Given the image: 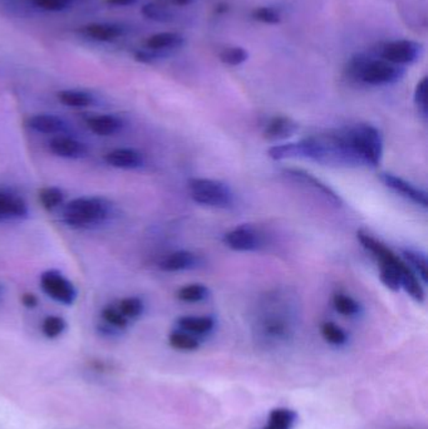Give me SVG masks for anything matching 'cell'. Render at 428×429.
Returning a JSON list of instances; mask_svg holds the SVG:
<instances>
[{
	"label": "cell",
	"instance_id": "obj_18",
	"mask_svg": "<svg viewBox=\"0 0 428 429\" xmlns=\"http://www.w3.org/2000/svg\"><path fill=\"white\" fill-rule=\"evenodd\" d=\"M89 130L97 136H113L122 130L123 122L112 115H100L91 117L88 122Z\"/></svg>",
	"mask_w": 428,
	"mask_h": 429
},
{
	"label": "cell",
	"instance_id": "obj_23",
	"mask_svg": "<svg viewBox=\"0 0 428 429\" xmlns=\"http://www.w3.org/2000/svg\"><path fill=\"white\" fill-rule=\"evenodd\" d=\"M57 97L58 100L62 105L72 107V108H86L89 105H93L96 102L93 95L88 92L76 91V89L61 91V92H58Z\"/></svg>",
	"mask_w": 428,
	"mask_h": 429
},
{
	"label": "cell",
	"instance_id": "obj_17",
	"mask_svg": "<svg viewBox=\"0 0 428 429\" xmlns=\"http://www.w3.org/2000/svg\"><path fill=\"white\" fill-rule=\"evenodd\" d=\"M28 126L33 131L39 132L43 135H57L67 130L66 120L54 115H31L28 120Z\"/></svg>",
	"mask_w": 428,
	"mask_h": 429
},
{
	"label": "cell",
	"instance_id": "obj_40",
	"mask_svg": "<svg viewBox=\"0 0 428 429\" xmlns=\"http://www.w3.org/2000/svg\"><path fill=\"white\" fill-rule=\"evenodd\" d=\"M21 303L28 309H34L38 305V298L34 294L26 293L21 296Z\"/></svg>",
	"mask_w": 428,
	"mask_h": 429
},
{
	"label": "cell",
	"instance_id": "obj_12",
	"mask_svg": "<svg viewBox=\"0 0 428 429\" xmlns=\"http://www.w3.org/2000/svg\"><path fill=\"white\" fill-rule=\"evenodd\" d=\"M49 150L58 157L78 160L88 155V147L72 137H56L49 142Z\"/></svg>",
	"mask_w": 428,
	"mask_h": 429
},
{
	"label": "cell",
	"instance_id": "obj_13",
	"mask_svg": "<svg viewBox=\"0 0 428 429\" xmlns=\"http://www.w3.org/2000/svg\"><path fill=\"white\" fill-rule=\"evenodd\" d=\"M298 130L299 125L295 120L285 115H277L268 122L263 136L268 141H282L294 136Z\"/></svg>",
	"mask_w": 428,
	"mask_h": 429
},
{
	"label": "cell",
	"instance_id": "obj_31",
	"mask_svg": "<svg viewBox=\"0 0 428 429\" xmlns=\"http://www.w3.org/2000/svg\"><path fill=\"white\" fill-rule=\"evenodd\" d=\"M64 194L61 189L58 187H46V189L39 191V201L44 209L48 211L57 209L58 206L63 204Z\"/></svg>",
	"mask_w": 428,
	"mask_h": 429
},
{
	"label": "cell",
	"instance_id": "obj_6",
	"mask_svg": "<svg viewBox=\"0 0 428 429\" xmlns=\"http://www.w3.org/2000/svg\"><path fill=\"white\" fill-rule=\"evenodd\" d=\"M406 69L402 66L389 63L382 58H370L362 69L358 82L368 86H387L397 83L404 77Z\"/></svg>",
	"mask_w": 428,
	"mask_h": 429
},
{
	"label": "cell",
	"instance_id": "obj_16",
	"mask_svg": "<svg viewBox=\"0 0 428 429\" xmlns=\"http://www.w3.org/2000/svg\"><path fill=\"white\" fill-rule=\"evenodd\" d=\"M200 264H201V259L196 254L181 250L165 257L160 262V269L162 272H186V270L198 269Z\"/></svg>",
	"mask_w": 428,
	"mask_h": 429
},
{
	"label": "cell",
	"instance_id": "obj_8",
	"mask_svg": "<svg viewBox=\"0 0 428 429\" xmlns=\"http://www.w3.org/2000/svg\"><path fill=\"white\" fill-rule=\"evenodd\" d=\"M423 46L421 43L408 39L393 41L382 46L379 49V57L389 63L397 66H408L417 62L422 54Z\"/></svg>",
	"mask_w": 428,
	"mask_h": 429
},
{
	"label": "cell",
	"instance_id": "obj_25",
	"mask_svg": "<svg viewBox=\"0 0 428 429\" xmlns=\"http://www.w3.org/2000/svg\"><path fill=\"white\" fill-rule=\"evenodd\" d=\"M298 415L289 408L272 409L268 424L263 429H292Z\"/></svg>",
	"mask_w": 428,
	"mask_h": 429
},
{
	"label": "cell",
	"instance_id": "obj_24",
	"mask_svg": "<svg viewBox=\"0 0 428 429\" xmlns=\"http://www.w3.org/2000/svg\"><path fill=\"white\" fill-rule=\"evenodd\" d=\"M402 260L412 269L413 272L417 275L418 279L423 284H427L428 280V262L424 252L406 249L402 252Z\"/></svg>",
	"mask_w": 428,
	"mask_h": 429
},
{
	"label": "cell",
	"instance_id": "obj_37",
	"mask_svg": "<svg viewBox=\"0 0 428 429\" xmlns=\"http://www.w3.org/2000/svg\"><path fill=\"white\" fill-rule=\"evenodd\" d=\"M102 316L107 324L116 329H126L128 325V319L122 315L118 308L107 306L102 311Z\"/></svg>",
	"mask_w": 428,
	"mask_h": 429
},
{
	"label": "cell",
	"instance_id": "obj_34",
	"mask_svg": "<svg viewBox=\"0 0 428 429\" xmlns=\"http://www.w3.org/2000/svg\"><path fill=\"white\" fill-rule=\"evenodd\" d=\"M67 328L66 320L57 316V315H49L46 319L43 320L42 331L49 339L58 338L62 334L63 331Z\"/></svg>",
	"mask_w": 428,
	"mask_h": 429
},
{
	"label": "cell",
	"instance_id": "obj_9",
	"mask_svg": "<svg viewBox=\"0 0 428 429\" xmlns=\"http://www.w3.org/2000/svg\"><path fill=\"white\" fill-rule=\"evenodd\" d=\"M282 175L294 182L303 183L305 187L313 190L314 192L320 195L328 201L329 204L333 205L335 207H342L345 205V201L340 197V194H337L335 190L329 187L327 183H324L322 180L315 177L312 173L300 168H285L282 171Z\"/></svg>",
	"mask_w": 428,
	"mask_h": 429
},
{
	"label": "cell",
	"instance_id": "obj_5",
	"mask_svg": "<svg viewBox=\"0 0 428 429\" xmlns=\"http://www.w3.org/2000/svg\"><path fill=\"white\" fill-rule=\"evenodd\" d=\"M190 196L196 204L214 207L229 209L235 202L233 190L226 183L213 178H191L188 181Z\"/></svg>",
	"mask_w": 428,
	"mask_h": 429
},
{
	"label": "cell",
	"instance_id": "obj_2",
	"mask_svg": "<svg viewBox=\"0 0 428 429\" xmlns=\"http://www.w3.org/2000/svg\"><path fill=\"white\" fill-rule=\"evenodd\" d=\"M357 239L360 245L365 247L367 252H371L372 255L376 257L377 262H379V278L383 285L392 291H398L401 289V272L404 265L402 257L396 255L389 247L377 240L376 237H373L366 231H358Z\"/></svg>",
	"mask_w": 428,
	"mask_h": 429
},
{
	"label": "cell",
	"instance_id": "obj_29",
	"mask_svg": "<svg viewBox=\"0 0 428 429\" xmlns=\"http://www.w3.org/2000/svg\"><path fill=\"white\" fill-rule=\"evenodd\" d=\"M320 331L323 335L324 341H328L332 346H345L348 341V335L345 330L332 321L324 323L320 328Z\"/></svg>",
	"mask_w": 428,
	"mask_h": 429
},
{
	"label": "cell",
	"instance_id": "obj_33",
	"mask_svg": "<svg viewBox=\"0 0 428 429\" xmlns=\"http://www.w3.org/2000/svg\"><path fill=\"white\" fill-rule=\"evenodd\" d=\"M427 77H423L414 89V95H413V100H414V105L417 107L419 115L422 117L423 120H427L428 117V105H427Z\"/></svg>",
	"mask_w": 428,
	"mask_h": 429
},
{
	"label": "cell",
	"instance_id": "obj_3",
	"mask_svg": "<svg viewBox=\"0 0 428 429\" xmlns=\"http://www.w3.org/2000/svg\"><path fill=\"white\" fill-rule=\"evenodd\" d=\"M111 214V204L103 197H78L63 209V221L73 229H86L105 222Z\"/></svg>",
	"mask_w": 428,
	"mask_h": 429
},
{
	"label": "cell",
	"instance_id": "obj_14",
	"mask_svg": "<svg viewBox=\"0 0 428 429\" xmlns=\"http://www.w3.org/2000/svg\"><path fill=\"white\" fill-rule=\"evenodd\" d=\"M29 214L26 201L16 196L0 191V220H21Z\"/></svg>",
	"mask_w": 428,
	"mask_h": 429
},
{
	"label": "cell",
	"instance_id": "obj_42",
	"mask_svg": "<svg viewBox=\"0 0 428 429\" xmlns=\"http://www.w3.org/2000/svg\"><path fill=\"white\" fill-rule=\"evenodd\" d=\"M171 1H173V4H175V6H190L195 0H171Z\"/></svg>",
	"mask_w": 428,
	"mask_h": 429
},
{
	"label": "cell",
	"instance_id": "obj_39",
	"mask_svg": "<svg viewBox=\"0 0 428 429\" xmlns=\"http://www.w3.org/2000/svg\"><path fill=\"white\" fill-rule=\"evenodd\" d=\"M157 52H153V51H150V49H146V51H138V52L135 54V59H136L137 62H140V63L145 64H151L157 62L161 56L160 54H156Z\"/></svg>",
	"mask_w": 428,
	"mask_h": 429
},
{
	"label": "cell",
	"instance_id": "obj_26",
	"mask_svg": "<svg viewBox=\"0 0 428 429\" xmlns=\"http://www.w3.org/2000/svg\"><path fill=\"white\" fill-rule=\"evenodd\" d=\"M168 343L173 349L183 351H198L200 348V341L198 336L190 334L188 331L178 329L173 331L168 336Z\"/></svg>",
	"mask_w": 428,
	"mask_h": 429
},
{
	"label": "cell",
	"instance_id": "obj_21",
	"mask_svg": "<svg viewBox=\"0 0 428 429\" xmlns=\"http://www.w3.org/2000/svg\"><path fill=\"white\" fill-rule=\"evenodd\" d=\"M178 326L195 336L209 334L214 329L215 320L211 316H181L178 319Z\"/></svg>",
	"mask_w": 428,
	"mask_h": 429
},
{
	"label": "cell",
	"instance_id": "obj_20",
	"mask_svg": "<svg viewBox=\"0 0 428 429\" xmlns=\"http://www.w3.org/2000/svg\"><path fill=\"white\" fill-rule=\"evenodd\" d=\"M185 38L173 32L156 33L150 38H147L146 47L153 52H161L168 49H176L183 47Z\"/></svg>",
	"mask_w": 428,
	"mask_h": 429
},
{
	"label": "cell",
	"instance_id": "obj_30",
	"mask_svg": "<svg viewBox=\"0 0 428 429\" xmlns=\"http://www.w3.org/2000/svg\"><path fill=\"white\" fill-rule=\"evenodd\" d=\"M220 61L226 66L236 67L240 64L245 63L249 59V53L245 48L243 47H229L225 48L223 52L219 54Z\"/></svg>",
	"mask_w": 428,
	"mask_h": 429
},
{
	"label": "cell",
	"instance_id": "obj_1",
	"mask_svg": "<svg viewBox=\"0 0 428 429\" xmlns=\"http://www.w3.org/2000/svg\"><path fill=\"white\" fill-rule=\"evenodd\" d=\"M298 308L297 294L289 289H275L264 294L255 308L256 336L268 344L289 341L297 326Z\"/></svg>",
	"mask_w": 428,
	"mask_h": 429
},
{
	"label": "cell",
	"instance_id": "obj_32",
	"mask_svg": "<svg viewBox=\"0 0 428 429\" xmlns=\"http://www.w3.org/2000/svg\"><path fill=\"white\" fill-rule=\"evenodd\" d=\"M143 309H145L143 301L137 296L123 299L118 305V310L128 320L140 318L143 313Z\"/></svg>",
	"mask_w": 428,
	"mask_h": 429
},
{
	"label": "cell",
	"instance_id": "obj_11",
	"mask_svg": "<svg viewBox=\"0 0 428 429\" xmlns=\"http://www.w3.org/2000/svg\"><path fill=\"white\" fill-rule=\"evenodd\" d=\"M379 180L384 186H387L388 189H391L393 192L402 196L404 199L412 201L413 204L418 205L423 209H427V192L424 190L416 187L412 183L408 182L403 178L398 177L393 173H379Z\"/></svg>",
	"mask_w": 428,
	"mask_h": 429
},
{
	"label": "cell",
	"instance_id": "obj_35",
	"mask_svg": "<svg viewBox=\"0 0 428 429\" xmlns=\"http://www.w3.org/2000/svg\"><path fill=\"white\" fill-rule=\"evenodd\" d=\"M251 16L256 21H260V23L269 24V26H277L282 21L280 13L270 6H258L251 11Z\"/></svg>",
	"mask_w": 428,
	"mask_h": 429
},
{
	"label": "cell",
	"instance_id": "obj_22",
	"mask_svg": "<svg viewBox=\"0 0 428 429\" xmlns=\"http://www.w3.org/2000/svg\"><path fill=\"white\" fill-rule=\"evenodd\" d=\"M401 288L404 289V291L414 301H417V303H423L424 301V291H423L421 281H419L417 275L413 272L412 269L408 267L406 262H404L402 272H401Z\"/></svg>",
	"mask_w": 428,
	"mask_h": 429
},
{
	"label": "cell",
	"instance_id": "obj_19",
	"mask_svg": "<svg viewBox=\"0 0 428 429\" xmlns=\"http://www.w3.org/2000/svg\"><path fill=\"white\" fill-rule=\"evenodd\" d=\"M87 37L92 38L97 42H113L123 34L122 26L110 23H92L83 28Z\"/></svg>",
	"mask_w": 428,
	"mask_h": 429
},
{
	"label": "cell",
	"instance_id": "obj_4",
	"mask_svg": "<svg viewBox=\"0 0 428 429\" xmlns=\"http://www.w3.org/2000/svg\"><path fill=\"white\" fill-rule=\"evenodd\" d=\"M347 130L360 166L377 167L383 157V137L379 130L367 123L347 127Z\"/></svg>",
	"mask_w": 428,
	"mask_h": 429
},
{
	"label": "cell",
	"instance_id": "obj_10",
	"mask_svg": "<svg viewBox=\"0 0 428 429\" xmlns=\"http://www.w3.org/2000/svg\"><path fill=\"white\" fill-rule=\"evenodd\" d=\"M224 242L226 247L234 252H256L263 247L264 239L254 227L243 225L226 232Z\"/></svg>",
	"mask_w": 428,
	"mask_h": 429
},
{
	"label": "cell",
	"instance_id": "obj_15",
	"mask_svg": "<svg viewBox=\"0 0 428 429\" xmlns=\"http://www.w3.org/2000/svg\"><path fill=\"white\" fill-rule=\"evenodd\" d=\"M106 162L110 166L121 170H135L143 166L145 160L141 152L133 148H117L106 155Z\"/></svg>",
	"mask_w": 428,
	"mask_h": 429
},
{
	"label": "cell",
	"instance_id": "obj_36",
	"mask_svg": "<svg viewBox=\"0 0 428 429\" xmlns=\"http://www.w3.org/2000/svg\"><path fill=\"white\" fill-rule=\"evenodd\" d=\"M141 13L142 16L150 21H161V23L173 21V14L168 9L157 6L155 3L145 4L142 6Z\"/></svg>",
	"mask_w": 428,
	"mask_h": 429
},
{
	"label": "cell",
	"instance_id": "obj_41",
	"mask_svg": "<svg viewBox=\"0 0 428 429\" xmlns=\"http://www.w3.org/2000/svg\"><path fill=\"white\" fill-rule=\"evenodd\" d=\"M112 6H127L135 4L137 0H107Z\"/></svg>",
	"mask_w": 428,
	"mask_h": 429
},
{
	"label": "cell",
	"instance_id": "obj_38",
	"mask_svg": "<svg viewBox=\"0 0 428 429\" xmlns=\"http://www.w3.org/2000/svg\"><path fill=\"white\" fill-rule=\"evenodd\" d=\"M39 8L48 11H64L68 6V0H34Z\"/></svg>",
	"mask_w": 428,
	"mask_h": 429
},
{
	"label": "cell",
	"instance_id": "obj_28",
	"mask_svg": "<svg viewBox=\"0 0 428 429\" xmlns=\"http://www.w3.org/2000/svg\"><path fill=\"white\" fill-rule=\"evenodd\" d=\"M333 305L335 309L345 316H355L360 313V303L345 294H335L333 296Z\"/></svg>",
	"mask_w": 428,
	"mask_h": 429
},
{
	"label": "cell",
	"instance_id": "obj_27",
	"mask_svg": "<svg viewBox=\"0 0 428 429\" xmlns=\"http://www.w3.org/2000/svg\"><path fill=\"white\" fill-rule=\"evenodd\" d=\"M210 290L203 284H190L178 291V298L185 303H200L209 296Z\"/></svg>",
	"mask_w": 428,
	"mask_h": 429
},
{
	"label": "cell",
	"instance_id": "obj_7",
	"mask_svg": "<svg viewBox=\"0 0 428 429\" xmlns=\"http://www.w3.org/2000/svg\"><path fill=\"white\" fill-rule=\"evenodd\" d=\"M41 288L49 298L64 305H72L77 298L73 284L58 270H48L41 276Z\"/></svg>",
	"mask_w": 428,
	"mask_h": 429
}]
</instances>
